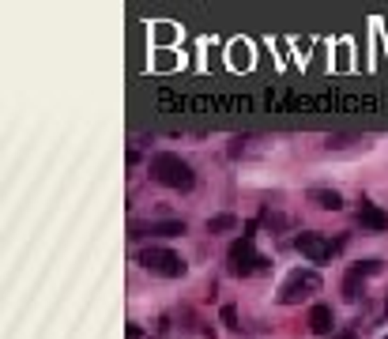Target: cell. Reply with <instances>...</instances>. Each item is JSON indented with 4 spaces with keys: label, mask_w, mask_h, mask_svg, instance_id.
Returning <instances> with one entry per match:
<instances>
[{
    "label": "cell",
    "mask_w": 388,
    "mask_h": 339,
    "mask_svg": "<svg viewBox=\"0 0 388 339\" xmlns=\"http://www.w3.org/2000/svg\"><path fill=\"white\" fill-rule=\"evenodd\" d=\"M309 200L317 207H325V212H339V207H343V196H339L336 189H309Z\"/></svg>",
    "instance_id": "cell-9"
},
{
    "label": "cell",
    "mask_w": 388,
    "mask_h": 339,
    "mask_svg": "<svg viewBox=\"0 0 388 339\" xmlns=\"http://www.w3.org/2000/svg\"><path fill=\"white\" fill-rule=\"evenodd\" d=\"M355 223L362 226V230H369V234H385L388 230V212H385L381 204H369V200H362L358 212H355Z\"/></svg>",
    "instance_id": "cell-7"
},
{
    "label": "cell",
    "mask_w": 388,
    "mask_h": 339,
    "mask_svg": "<svg viewBox=\"0 0 388 339\" xmlns=\"http://www.w3.org/2000/svg\"><path fill=\"white\" fill-rule=\"evenodd\" d=\"M294 249H298L306 260H313V264H328L332 260V253L339 249V245H332L325 234H317V230H306V234H298L294 237Z\"/></svg>",
    "instance_id": "cell-5"
},
{
    "label": "cell",
    "mask_w": 388,
    "mask_h": 339,
    "mask_svg": "<svg viewBox=\"0 0 388 339\" xmlns=\"http://www.w3.org/2000/svg\"><path fill=\"white\" fill-rule=\"evenodd\" d=\"M385 339H388V336H385Z\"/></svg>",
    "instance_id": "cell-17"
},
{
    "label": "cell",
    "mask_w": 388,
    "mask_h": 339,
    "mask_svg": "<svg viewBox=\"0 0 388 339\" xmlns=\"http://www.w3.org/2000/svg\"><path fill=\"white\" fill-rule=\"evenodd\" d=\"M238 226H242V219L230 215V212L211 215V219H208V234H230V230H238Z\"/></svg>",
    "instance_id": "cell-10"
},
{
    "label": "cell",
    "mask_w": 388,
    "mask_h": 339,
    "mask_svg": "<svg viewBox=\"0 0 388 339\" xmlns=\"http://www.w3.org/2000/svg\"><path fill=\"white\" fill-rule=\"evenodd\" d=\"M309 332L313 336H336V309L328 306V301H317V306L309 309Z\"/></svg>",
    "instance_id": "cell-8"
},
{
    "label": "cell",
    "mask_w": 388,
    "mask_h": 339,
    "mask_svg": "<svg viewBox=\"0 0 388 339\" xmlns=\"http://www.w3.org/2000/svg\"><path fill=\"white\" fill-rule=\"evenodd\" d=\"M332 339H355V332H336Z\"/></svg>",
    "instance_id": "cell-15"
},
{
    "label": "cell",
    "mask_w": 388,
    "mask_h": 339,
    "mask_svg": "<svg viewBox=\"0 0 388 339\" xmlns=\"http://www.w3.org/2000/svg\"><path fill=\"white\" fill-rule=\"evenodd\" d=\"M261 223H264V226H272V230H283L286 219H283V215H272V212H261Z\"/></svg>",
    "instance_id": "cell-13"
},
{
    "label": "cell",
    "mask_w": 388,
    "mask_h": 339,
    "mask_svg": "<svg viewBox=\"0 0 388 339\" xmlns=\"http://www.w3.org/2000/svg\"><path fill=\"white\" fill-rule=\"evenodd\" d=\"M151 178L159 181V185H166V189H178V192H189L192 185H196L192 166L181 159V155H173V151L151 155Z\"/></svg>",
    "instance_id": "cell-1"
},
{
    "label": "cell",
    "mask_w": 388,
    "mask_h": 339,
    "mask_svg": "<svg viewBox=\"0 0 388 339\" xmlns=\"http://www.w3.org/2000/svg\"><path fill=\"white\" fill-rule=\"evenodd\" d=\"M140 268H147L151 276H162V279H181L185 271V260L173 249H162V245H151V249H140Z\"/></svg>",
    "instance_id": "cell-3"
},
{
    "label": "cell",
    "mask_w": 388,
    "mask_h": 339,
    "mask_svg": "<svg viewBox=\"0 0 388 339\" xmlns=\"http://www.w3.org/2000/svg\"><path fill=\"white\" fill-rule=\"evenodd\" d=\"M185 234V219H155V223H132V242L140 237H178Z\"/></svg>",
    "instance_id": "cell-6"
},
{
    "label": "cell",
    "mask_w": 388,
    "mask_h": 339,
    "mask_svg": "<svg viewBox=\"0 0 388 339\" xmlns=\"http://www.w3.org/2000/svg\"><path fill=\"white\" fill-rule=\"evenodd\" d=\"M219 317H223L226 328H242V324H238V309L234 306H223V309H219Z\"/></svg>",
    "instance_id": "cell-14"
},
{
    "label": "cell",
    "mask_w": 388,
    "mask_h": 339,
    "mask_svg": "<svg viewBox=\"0 0 388 339\" xmlns=\"http://www.w3.org/2000/svg\"><path fill=\"white\" fill-rule=\"evenodd\" d=\"M385 306H388V301H385Z\"/></svg>",
    "instance_id": "cell-16"
},
{
    "label": "cell",
    "mask_w": 388,
    "mask_h": 339,
    "mask_svg": "<svg viewBox=\"0 0 388 339\" xmlns=\"http://www.w3.org/2000/svg\"><path fill=\"white\" fill-rule=\"evenodd\" d=\"M320 290V271L317 268H298L286 276V283L279 287V301L283 306H298V301H306L309 294H317Z\"/></svg>",
    "instance_id": "cell-4"
},
{
    "label": "cell",
    "mask_w": 388,
    "mask_h": 339,
    "mask_svg": "<svg viewBox=\"0 0 388 339\" xmlns=\"http://www.w3.org/2000/svg\"><path fill=\"white\" fill-rule=\"evenodd\" d=\"M385 264L381 260H373V256H369V260H358V264H350L347 268V276H358V279H369V276H377V271H381Z\"/></svg>",
    "instance_id": "cell-11"
},
{
    "label": "cell",
    "mask_w": 388,
    "mask_h": 339,
    "mask_svg": "<svg viewBox=\"0 0 388 339\" xmlns=\"http://www.w3.org/2000/svg\"><path fill=\"white\" fill-rule=\"evenodd\" d=\"M226 260H230V271H234V276H256V271H267V256L256 253V242L245 237V234L230 245Z\"/></svg>",
    "instance_id": "cell-2"
},
{
    "label": "cell",
    "mask_w": 388,
    "mask_h": 339,
    "mask_svg": "<svg viewBox=\"0 0 388 339\" xmlns=\"http://www.w3.org/2000/svg\"><path fill=\"white\" fill-rule=\"evenodd\" d=\"M366 290V279H358V276H347L343 279V294L350 298V301H358V294Z\"/></svg>",
    "instance_id": "cell-12"
}]
</instances>
